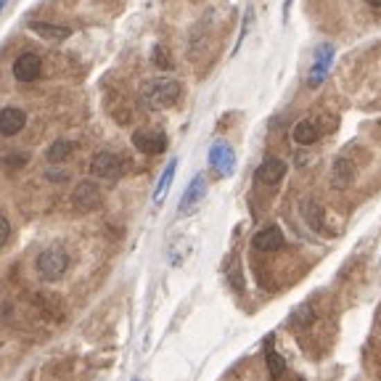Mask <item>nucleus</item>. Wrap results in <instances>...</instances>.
Listing matches in <instances>:
<instances>
[{"mask_svg": "<svg viewBox=\"0 0 381 381\" xmlns=\"http://www.w3.org/2000/svg\"><path fill=\"white\" fill-rule=\"evenodd\" d=\"M175 170H177V159H172L167 167H164V172H161V177H159V186H157V190H154V202H157V204L164 202L167 188H170V183H172V177H175Z\"/></svg>", "mask_w": 381, "mask_h": 381, "instance_id": "dca6fc26", "label": "nucleus"}, {"mask_svg": "<svg viewBox=\"0 0 381 381\" xmlns=\"http://www.w3.org/2000/svg\"><path fill=\"white\" fill-rule=\"evenodd\" d=\"M204 193H206V180L202 175H196L188 183L186 193H183V199H180V206H177V212H180V215H188V212H193V209L199 206V202L204 199Z\"/></svg>", "mask_w": 381, "mask_h": 381, "instance_id": "6e6552de", "label": "nucleus"}, {"mask_svg": "<svg viewBox=\"0 0 381 381\" xmlns=\"http://www.w3.org/2000/svg\"><path fill=\"white\" fill-rule=\"evenodd\" d=\"M8 236H11V222L6 220L3 215H0V247L8 241Z\"/></svg>", "mask_w": 381, "mask_h": 381, "instance_id": "4be33fe9", "label": "nucleus"}, {"mask_svg": "<svg viewBox=\"0 0 381 381\" xmlns=\"http://www.w3.org/2000/svg\"><path fill=\"white\" fill-rule=\"evenodd\" d=\"M251 244H254V249L257 251H278V249H283L286 238H283V233H281V228L267 225V228H263L260 233L254 236Z\"/></svg>", "mask_w": 381, "mask_h": 381, "instance_id": "9b49d317", "label": "nucleus"}, {"mask_svg": "<svg viewBox=\"0 0 381 381\" xmlns=\"http://www.w3.org/2000/svg\"><path fill=\"white\" fill-rule=\"evenodd\" d=\"M292 138L299 143V146H312V143L321 138V127H318L312 119H302V122L294 125Z\"/></svg>", "mask_w": 381, "mask_h": 381, "instance_id": "4468645a", "label": "nucleus"}, {"mask_svg": "<svg viewBox=\"0 0 381 381\" xmlns=\"http://www.w3.org/2000/svg\"><path fill=\"white\" fill-rule=\"evenodd\" d=\"M312 321H315V310H312V305H310V302H305L302 308L294 310L292 326H296V328H308Z\"/></svg>", "mask_w": 381, "mask_h": 381, "instance_id": "6ab92c4d", "label": "nucleus"}, {"mask_svg": "<svg viewBox=\"0 0 381 381\" xmlns=\"http://www.w3.org/2000/svg\"><path fill=\"white\" fill-rule=\"evenodd\" d=\"M132 146L141 154H161L167 148V135L161 130H135L132 132Z\"/></svg>", "mask_w": 381, "mask_h": 381, "instance_id": "39448f33", "label": "nucleus"}, {"mask_svg": "<svg viewBox=\"0 0 381 381\" xmlns=\"http://www.w3.org/2000/svg\"><path fill=\"white\" fill-rule=\"evenodd\" d=\"M135 381H141V379H135Z\"/></svg>", "mask_w": 381, "mask_h": 381, "instance_id": "a878e982", "label": "nucleus"}, {"mask_svg": "<svg viewBox=\"0 0 381 381\" xmlns=\"http://www.w3.org/2000/svg\"><path fill=\"white\" fill-rule=\"evenodd\" d=\"M90 172L96 177H101V180H119V175H122V159H119L117 154H112V151H101L90 161Z\"/></svg>", "mask_w": 381, "mask_h": 381, "instance_id": "7ed1b4c3", "label": "nucleus"}, {"mask_svg": "<svg viewBox=\"0 0 381 381\" xmlns=\"http://www.w3.org/2000/svg\"><path fill=\"white\" fill-rule=\"evenodd\" d=\"M331 61H334V48L331 45H321L318 53H315V61H312V69H310V77H308V85L310 88H318L326 74L331 69Z\"/></svg>", "mask_w": 381, "mask_h": 381, "instance_id": "423d86ee", "label": "nucleus"}, {"mask_svg": "<svg viewBox=\"0 0 381 381\" xmlns=\"http://www.w3.org/2000/svg\"><path fill=\"white\" fill-rule=\"evenodd\" d=\"M72 204L80 209V212H93L101 206V188L90 180H82L77 183V188L72 190Z\"/></svg>", "mask_w": 381, "mask_h": 381, "instance_id": "20e7f679", "label": "nucleus"}, {"mask_svg": "<svg viewBox=\"0 0 381 381\" xmlns=\"http://www.w3.org/2000/svg\"><path fill=\"white\" fill-rule=\"evenodd\" d=\"M371 6H376V8H381V0H368Z\"/></svg>", "mask_w": 381, "mask_h": 381, "instance_id": "b1692460", "label": "nucleus"}, {"mask_svg": "<svg viewBox=\"0 0 381 381\" xmlns=\"http://www.w3.org/2000/svg\"><path fill=\"white\" fill-rule=\"evenodd\" d=\"M35 267H37V276L43 281H59L69 267V254L61 247H48L37 254Z\"/></svg>", "mask_w": 381, "mask_h": 381, "instance_id": "f03ea898", "label": "nucleus"}, {"mask_svg": "<svg viewBox=\"0 0 381 381\" xmlns=\"http://www.w3.org/2000/svg\"><path fill=\"white\" fill-rule=\"evenodd\" d=\"M352 180H355V164H352L347 157H339L331 167V186L339 190L350 188Z\"/></svg>", "mask_w": 381, "mask_h": 381, "instance_id": "ddd939ff", "label": "nucleus"}, {"mask_svg": "<svg viewBox=\"0 0 381 381\" xmlns=\"http://www.w3.org/2000/svg\"><path fill=\"white\" fill-rule=\"evenodd\" d=\"M209 164L220 172V175H231L233 172V148L228 146V143H215V146L209 148Z\"/></svg>", "mask_w": 381, "mask_h": 381, "instance_id": "9d476101", "label": "nucleus"}, {"mask_svg": "<svg viewBox=\"0 0 381 381\" xmlns=\"http://www.w3.org/2000/svg\"><path fill=\"white\" fill-rule=\"evenodd\" d=\"M318 212H321L318 204H315L312 199H308V202H305V218H308V222L312 228H321V215H318Z\"/></svg>", "mask_w": 381, "mask_h": 381, "instance_id": "412c9836", "label": "nucleus"}, {"mask_svg": "<svg viewBox=\"0 0 381 381\" xmlns=\"http://www.w3.org/2000/svg\"><path fill=\"white\" fill-rule=\"evenodd\" d=\"M40 72H43V61L35 53H21L14 61V77L19 82H32V80L40 77Z\"/></svg>", "mask_w": 381, "mask_h": 381, "instance_id": "0eeeda50", "label": "nucleus"}, {"mask_svg": "<svg viewBox=\"0 0 381 381\" xmlns=\"http://www.w3.org/2000/svg\"><path fill=\"white\" fill-rule=\"evenodd\" d=\"M67 172H64V170H48V180H53V183H64V180H67Z\"/></svg>", "mask_w": 381, "mask_h": 381, "instance_id": "5701e85b", "label": "nucleus"}, {"mask_svg": "<svg viewBox=\"0 0 381 381\" xmlns=\"http://www.w3.org/2000/svg\"><path fill=\"white\" fill-rule=\"evenodd\" d=\"M24 125H27V114H24L21 109H16V106H6V109L0 112V135L11 138V135H16V132H21Z\"/></svg>", "mask_w": 381, "mask_h": 381, "instance_id": "1a4fd4ad", "label": "nucleus"}, {"mask_svg": "<svg viewBox=\"0 0 381 381\" xmlns=\"http://www.w3.org/2000/svg\"><path fill=\"white\" fill-rule=\"evenodd\" d=\"M286 175V161L276 159V157H270V159H265L260 167H257V180L265 183V186H276L281 183Z\"/></svg>", "mask_w": 381, "mask_h": 381, "instance_id": "f8f14e48", "label": "nucleus"}, {"mask_svg": "<svg viewBox=\"0 0 381 381\" xmlns=\"http://www.w3.org/2000/svg\"><path fill=\"white\" fill-rule=\"evenodd\" d=\"M32 32H37L45 40H67L72 35V27H61V24H43V21H32Z\"/></svg>", "mask_w": 381, "mask_h": 381, "instance_id": "2eb2a0df", "label": "nucleus"}, {"mask_svg": "<svg viewBox=\"0 0 381 381\" xmlns=\"http://www.w3.org/2000/svg\"><path fill=\"white\" fill-rule=\"evenodd\" d=\"M74 151V143L72 141H56L53 146L45 151V157H48V161H53V164H59V161H64L69 154Z\"/></svg>", "mask_w": 381, "mask_h": 381, "instance_id": "f3484780", "label": "nucleus"}, {"mask_svg": "<svg viewBox=\"0 0 381 381\" xmlns=\"http://www.w3.org/2000/svg\"><path fill=\"white\" fill-rule=\"evenodd\" d=\"M283 371H286V360H283V355L276 352L273 347H267V373H270V379H281Z\"/></svg>", "mask_w": 381, "mask_h": 381, "instance_id": "a211bd4d", "label": "nucleus"}, {"mask_svg": "<svg viewBox=\"0 0 381 381\" xmlns=\"http://www.w3.org/2000/svg\"><path fill=\"white\" fill-rule=\"evenodd\" d=\"M6 3H8V0H0V11H3V8H6Z\"/></svg>", "mask_w": 381, "mask_h": 381, "instance_id": "393cba45", "label": "nucleus"}, {"mask_svg": "<svg viewBox=\"0 0 381 381\" xmlns=\"http://www.w3.org/2000/svg\"><path fill=\"white\" fill-rule=\"evenodd\" d=\"M141 96L148 109H170L180 101V82L170 80V77H159V80L146 82Z\"/></svg>", "mask_w": 381, "mask_h": 381, "instance_id": "f257e3e1", "label": "nucleus"}, {"mask_svg": "<svg viewBox=\"0 0 381 381\" xmlns=\"http://www.w3.org/2000/svg\"><path fill=\"white\" fill-rule=\"evenodd\" d=\"M151 61H154L157 69H172V59L167 56V51H164L161 45H154V51H151Z\"/></svg>", "mask_w": 381, "mask_h": 381, "instance_id": "aec40b11", "label": "nucleus"}]
</instances>
